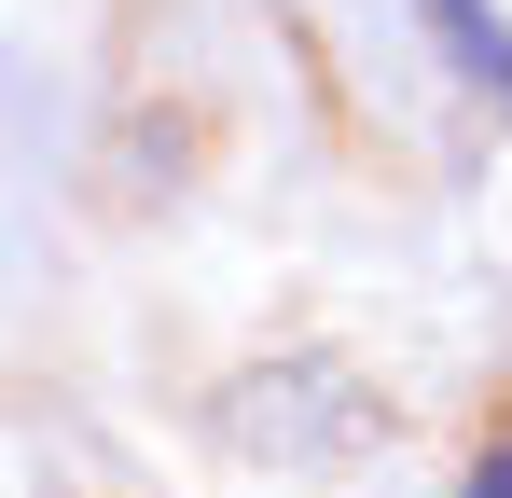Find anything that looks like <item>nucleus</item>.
<instances>
[{"instance_id":"f257e3e1","label":"nucleus","mask_w":512,"mask_h":498,"mask_svg":"<svg viewBox=\"0 0 512 498\" xmlns=\"http://www.w3.org/2000/svg\"><path fill=\"white\" fill-rule=\"evenodd\" d=\"M471 498H512V443H485V471H471Z\"/></svg>"}]
</instances>
